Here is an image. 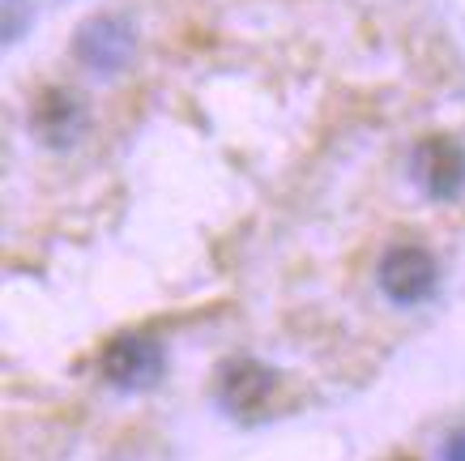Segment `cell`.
Masks as SVG:
<instances>
[{
    "label": "cell",
    "instance_id": "8",
    "mask_svg": "<svg viewBox=\"0 0 465 461\" xmlns=\"http://www.w3.org/2000/svg\"><path fill=\"white\" fill-rule=\"evenodd\" d=\"M444 461H465V427H457V432L444 440Z\"/></svg>",
    "mask_w": 465,
    "mask_h": 461
},
{
    "label": "cell",
    "instance_id": "6",
    "mask_svg": "<svg viewBox=\"0 0 465 461\" xmlns=\"http://www.w3.org/2000/svg\"><path fill=\"white\" fill-rule=\"evenodd\" d=\"M273 393H278V372L269 364H261V359H248V355L226 359L218 367V380H213V397L223 406V415L243 423L261 419Z\"/></svg>",
    "mask_w": 465,
    "mask_h": 461
},
{
    "label": "cell",
    "instance_id": "4",
    "mask_svg": "<svg viewBox=\"0 0 465 461\" xmlns=\"http://www.w3.org/2000/svg\"><path fill=\"white\" fill-rule=\"evenodd\" d=\"M410 180L427 201H457L465 193V145L452 133H427L410 150Z\"/></svg>",
    "mask_w": 465,
    "mask_h": 461
},
{
    "label": "cell",
    "instance_id": "7",
    "mask_svg": "<svg viewBox=\"0 0 465 461\" xmlns=\"http://www.w3.org/2000/svg\"><path fill=\"white\" fill-rule=\"evenodd\" d=\"M30 26V0H5V43H17Z\"/></svg>",
    "mask_w": 465,
    "mask_h": 461
},
{
    "label": "cell",
    "instance_id": "2",
    "mask_svg": "<svg viewBox=\"0 0 465 461\" xmlns=\"http://www.w3.org/2000/svg\"><path fill=\"white\" fill-rule=\"evenodd\" d=\"M26 128L43 150H73L90 128V107L73 85H39L26 103Z\"/></svg>",
    "mask_w": 465,
    "mask_h": 461
},
{
    "label": "cell",
    "instance_id": "5",
    "mask_svg": "<svg viewBox=\"0 0 465 461\" xmlns=\"http://www.w3.org/2000/svg\"><path fill=\"white\" fill-rule=\"evenodd\" d=\"M163 367H167V350L150 334H115L99 350V376L112 389H124V393L150 389L163 376Z\"/></svg>",
    "mask_w": 465,
    "mask_h": 461
},
{
    "label": "cell",
    "instance_id": "1",
    "mask_svg": "<svg viewBox=\"0 0 465 461\" xmlns=\"http://www.w3.org/2000/svg\"><path fill=\"white\" fill-rule=\"evenodd\" d=\"M69 52L94 77H120L137 56V26L120 9H99L82 17L69 35Z\"/></svg>",
    "mask_w": 465,
    "mask_h": 461
},
{
    "label": "cell",
    "instance_id": "9",
    "mask_svg": "<svg viewBox=\"0 0 465 461\" xmlns=\"http://www.w3.org/2000/svg\"><path fill=\"white\" fill-rule=\"evenodd\" d=\"M401 461H414V457H401Z\"/></svg>",
    "mask_w": 465,
    "mask_h": 461
},
{
    "label": "cell",
    "instance_id": "3",
    "mask_svg": "<svg viewBox=\"0 0 465 461\" xmlns=\"http://www.w3.org/2000/svg\"><path fill=\"white\" fill-rule=\"evenodd\" d=\"M376 286L389 304L419 307L440 286V266L423 244H389L376 261Z\"/></svg>",
    "mask_w": 465,
    "mask_h": 461
}]
</instances>
